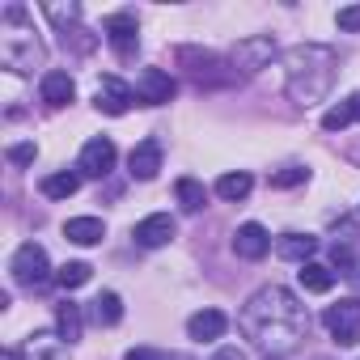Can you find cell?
I'll list each match as a JSON object with an SVG mask.
<instances>
[{
  "mask_svg": "<svg viewBox=\"0 0 360 360\" xmlns=\"http://www.w3.org/2000/svg\"><path fill=\"white\" fill-rule=\"evenodd\" d=\"M238 326H242V335H250L259 347H267L271 356H280V352H288L297 339H305L309 314H305V305H301L288 288L267 284V288H259V292L242 305Z\"/></svg>",
  "mask_w": 360,
  "mask_h": 360,
  "instance_id": "obj_1",
  "label": "cell"
},
{
  "mask_svg": "<svg viewBox=\"0 0 360 360\" xmlns=\"http://www.w3.org/2000/svg\"><path fill=\"white\" fill-rule=\"evenodd\" d=\"M339 77V56L318 43H301L284 51V89L297 106H318Z\"/></svg>",
  "mask_w": 360,
  "mask_h": 360,
  "instance_id": "obj_2",
  "label": "cell"
},
{
  "mask_svg": "<svg viewBox=\"0 0 360 360\" xmlns=\"http://www.w3.org/2000/svg\"><path fill=\"white\" fill-rule=\"evenodd\" d=\"M178 64H183L200 85H229L238 72L225 68V60L217 51H200V47H178Z\"/></svg>",
  "mask_w": 360,
  "mask_h": 360,
  "instance_id": "obj_3",
  "label": "cell"
},
{
  "mask_svg": "<svg viewBox=\"0 0 360 360\" xmlns=\"http://www.w3.org/2000/svg\"><path fill=\"white\" fill-rule=\"evenodd\" d=\"M276 60V43L271 39H263V34H250V39H238L233 43V51H229V64H233V72H242V77H255L259 68H267Z\"/></svg>",
  "mask_w": 360,
  "mask_h": 360,
  "instance_id": "obj_4",
  "label": "cell"
},
{
  "mask_svg": "<svg viewBox=\"0 0 360 360\" xmlns=\"http://www.w3.org/2000/svg\"><path fill=\"white\" fill-rule=\"evenodd\" d=\"M13 280L22 284V288H39V284H47V276H51V263H47V250L39 246V242H26V246H18V255H13Z\"/></svg>",
  "mask_w": 360,
  "mask_h": 360,
  "instance_id": "obj_5",
  "label": "cell"
},
{
  "mask_svg": "<svg viewBox=\"0 0 360 360\" xmlns=\"http://www.w3.org/2000/svg\"><path fill=\"white\" fill-rule=\"evenodd\" d=\"M322 322H326V330H330V339H335L339 347L360 343V301H339V305H330V309L322 314Z\"/></svg>",
  "mask_w": 360,
  "mask_h": 360,
  "instance_id": "obj_6",
  "label": "cell"
},
{
  "mask_svg": "<svg viewBox=\"0 0 360 360\" xmlns=\"http://www.w3.org/2000/svg\"><path fill=\"white\" fill-rule=\"evenodd\" d=\"M102 30H106V43L115 47V56H119V60H136V47H140L136 13H110Z\"/></svg>",
  "mask_w": 360,
  "mask_h": 360,
  "instance_id": "obj_7",
  "label": "cell"
},
{
  "mask_svg": "<svg viewBox=\"0 0 360 360\" xmlns=\"http://www.w3.org/2000/svg\"><path fill=\"white\" fill-rule=\"evenodd\" d=\"M169 98H174V77L165 68H144L136 77V102L140 106H161Z\"/></svg>",
  "mask_w": 360,
  "mask_h": 360,
  "instance_id": "obj_8",
  "label": "cell"
},
{
  "mask_svg": "<svg viewBox=\"0 0 360 360\" xmlns=\"http://www.w3.org/2000/svg\"><path fill=\"white\" fill-rule=\"evenodd\" d=\"M77 169H81L85 178H106V174L115 169V144H110L106 136H94V140L81 148V161H77Z\"/></svg>",
  "mask_w": 360,
  "mask_h": 360,
  "instance_id": "obj_9",
  "label": "cell"
},
{
  "mask_svg": "<svg viewBox=\"0 0 360 360\" xmlns=\"http://www.w3.org/2000/svg\"><path fill=\"white\" fill-rule=\"evenodd\" d=\"M174 233H178V225H174V217H169V212H153V217H144V221L131 229L136 246H144V250H157V246H165Z\"/></svg>",
  "mask_w": 360,
  "mask_h": 360,
  "instance_id": "obj_10",
  "label": "cell"
},
{
  "mask_svg": "<svg viewBox=\"0 0 360 360\" xmlns=\"http://www.w3.org/2000/svg\"><path fill=\"white\" fill-rule=\"evenodd\" d=\"M94 102H98V110H106V115H127V106L136 102V89H131V85H123L119 77H102V81H98Z\"/></svg>",
  "mask_w": 360,
  "mask_h": 360,
  "instance_id": "obj_11",
  "label": "cell"
},
{
  "mask_svg": "<svg viewBox=\"0 0 360 360\" xmlns=\"http://www.w3.org/2000/svg\"><path fill=\"white\" fill-rule=\"evenodd\" d=\"M267 250H271V238H267L263 225H255V221L238 225V233H233V255H238V259L255 263V259H263Z\"/></svg>",
  "mask_w": 360,
  "mask_h": 360,
  "instance_id": "obj_12",
  "label": "cell"
},
{
  "mask_svg": "<svg viewBox=\"0 0 360 360\" xmlns=\"http://www.w3.org/2000/svg\"><path fill=\"white\" fill-rule=\"evenodd\" d=\"M127 165H131V178H140V183H148V178H157V169H161V140H140L136 148H131V157H127Z\"/></svg>",
  "mask_w": 360,
  "mask_h": 360,
  "instance_id": "obj_13",
  "label": "cell"
},
{
  "mask_svg": "<svg viewBox=\"0 0 360 360\" xmlns=\"http://www.w3.org/2000/svg\"><path fill=\"white\" fill-rule=\"evenodd\" d=\"M22 360H68V352H64V339H60V335L34 330V335L22 343Z\"/></svg>",
  "mask_w": 360,
  "mask_h": 360,
  "instance_id": "obj_14",
  "label": "cell"
},
{
  "mask_svg": "<svg viewBox=\"0 0 360 360\" xmlns=\"http://www.w3.org/2000/svg\"><path fill=\"white\" fill-rule=\"evenodd\" d=\"M39 94H43V102H47V106H68V102L77 98V85H72V77H68V72L51 68V72H43Z\"/></svg>",
  "mask_w": 360,
  "mask_h": 360,
  "instance_id": "obj_15",
  "label": "cell"
},
{
  "mask_svg": "<svg viewBox=\"0 0 360 360\" xmlns=\"http://www.w3.org/2000/svg\"><path fill=\"white\" fill-rule=\"evenodd\" d=\"M225 330H229V318H225L221 309H200V314L187 322V335L200 339V343H212V339H221Z\"/></svg>",
  "mask_w": 360,
  "mask_h": 360,
  "instance_id": "obj_16",
  "label": "cell"
},
{
  "mask_svg": "<svg viewBox=\"0 0 360 360\" xmlns=\"http://www.w3.org/2000/svg\"><path fill=\"white\" fill-rule=\"evenodd\" d=\"M64 238L77 246H98L106 238V225L98 217H72V221H64Z\"/></svg>",
  "mask_w": 360,
  "mask_h": 360,
  "instance_id": "obj_17",
  "label": "cell"
},
{
  "mask_svg": "<svg viewBox=\"0 0 360 360\" xmlns=\"http://www.w3.org/2000/svg\"><path fill=\"white\" fill-rule=\"evenodd\" d=\"M297 280H301V288L305 292H330L335 288V271L326 267V263H301V271H297Z\"/></svg>",
  "mask_w": 360,
  "mask_h": 360,
  "instance_id": "obj_18",
  "label": "cell"
},
{
  "mask_svg": "<svg viewBox=\"0 0 360 360\" xmlns=\"http://www.w3.org/2000/svg\"><path fill=\"white\" fill-rule=\"evenodd\" d=\"M174 195H178V204H183V212H200L204 200H208V191H204L200 178H178V183H174Z\"/></svg>",
  "mask_w": 360,
  "mask_h": 360,
  "instance_id": "obj_19",
  "label": "cell"
},
{
  "mask_svg": "<svg viewBox=\"0 0 360 360\" xmlns=\"http://www.w3.org/2000/svg\"><path fill=\"white\" fill-rule=\"evenodd\" d=\"M276 250H280L284 259H292V263H309V255L318 250V238H309V233H288Z\"/></svg>",
  "mask_w": 360,
  "mask_h": 360,
  "instance_id": "obj_20",
  "label": "cell"
},
{
  "mask_svg": "<svg viewBox=\"0 0 360 360\" xmlns=\"http://www.w3.org/2000/svg\"><path fill=\"white\" fill-rule=\"evenodd\" d=\"M56 335H60V339H68V343H77V339H81V305L64 301V305L56 309Z\"/></svg>",
  "mask_w": 360,
  "mask_h": 360,
  "instance_id": "obj_21",
  "label": "cell"
},
{
  "mask_svg": "<svg viewBox=\"0 0 360 360\" xmlns=\"http://www.w3.org/2000/svg\"><path fill=\"white\" fill-rule=\"evenodd\" d=\"M77 187H81V174H47L43 178V195L47 200H68V195H77Z\"/></svg>",
  "mask_w": 360,
  "mask_h": 360,
  "instance_id": "obj_22",
  "label": "cell"
},
{
  "mask_svg": "<svg viewBox=\"0 0 360 360\" xmlns=\"http://www.w3.org/2000/svg\"><path fill=\"white\" fill-rule=\"evenodd\" d=\"M250 187H255V178H250L246 169H238V174H225L221 183H217V195L238 204V200H246V195H250Z\"/></svg>",
  "mask_w": 360,
  "mask_h": 360,
  "instance_id": "obj_23",
  "label": "cell"
},
{
  "mask_svg": "<svg viewBox=\"0 0 360 360\" xmlns=\"http://www.w3.org/2000/svg\"><path fill=\"white\" fill-rule=\"evenodd\" d=\"M94 318H98L102 326H115V322L123 318V301H119V292H98V301H94Z\"/></svg>",
  "mask_w": 360,
  "mask_h": 360,
  "instance_id": "obj_24",
  "label": "cell"
},
{
  "mask_svg": "<svg viewBox=\"0 0 360 360\" xmlns=\"http://www.w3.org/2000/svg\"><path fill=\"white\" fill-rule=\"evenodd\" d=\"M89 276H94L89 263H64V267L56 271V284H60V288H81V284H89Z\"/></svg>",
  "mask_w": 360,
  "mask_h": 360,
  "instance_id": "obj_25",
  "label": "cell"
},
{
  "mask_svg": "<svg viewBox=\"0 0 360 360\" xmlns=\"http://www.w3.org/2000/svg\"><path fill=\"white\" fill-rule=\"evenodd\" d=\"M297 183H305V169L301 165H288V169L271 174V187H297Z\"/></svg>",
  "mask_w": 360,
  "mask_h": 360,
  "instance_id": "obj_26",
  "label": "cell"
},
{
  "mask_svg": "<svg viewBox=\"0 0 360 360\" xmlns=\"http://www.w3.org/2000/svg\"><path fill=\"white\" fill-rule=\"evenodd\" d=\"M335 22H339V30H360V5L339 9V13H335Z\"/></svg>",
  "mask_w": 360,
  "mask_h": 360,
  "instance_id": "obj_27",
  "label": "cell"
},
{
  "mask_svg": "<svg viewBox=\"0 0 360 360\" xmlns=\"http://www.w3.org/2000/svg\"><path fill=\"white\" fill-rule=\"evenodd\" d=\"M34 153H39L34 144H13V148H9V161H18V165H26V161H34Z\"/></svg>",
  "mask_w": 360,
  "mask_h": 360,
  "instance_id": "obj_28",
  "label": "cell"
},
{
  "mask_svg": "<svg viewBox=\"0 0 360 360\" xmlns=\"http://www.w3.org/2000/svg\"><path fill=\"white\" fill-rule=\"evenodd\" d=\"M123 360H169L165 352H157V347H131Z\"/></svg>",
  "mask_w": 360,
  "mask_h": 360,
  "instance_id": "obj_29",
  "label": "cell"
},
{
  "mask_svg": "<svg viewBox=\"0 0 360 360\" xmlns=\"http://www.w3.org/2000/svg\"><path fill=\"white\" fill-rule=\"evenodd\" d=\"M212 360H246V352H242V347H221Z\"/></svg>",
  "mask_w": 360,
  "mask_h": 360,
  "instance_id": "obj_30",
  "label": "cell"
},
{
  "mask_svg": "<svg viewBox=\"0 0 360 360\" xmlns=\"http://www.w3.org/2000/svg\"><path fill=\"white\" fill-rule=\"evenodd\" d=\"M347 110H352V123H356V119H360V94H356V98H347Z\"/></svg>",
  "mask_w": 360,
  "mask_h": 360,
  "instance_id": "obj_31",
  "label": "cell"
},
{
  "mask_svg": "<svg viewBox=\"0 0 360 360\" xmlns=\"http://www.w3.org/2000/svg\"><path fill=\"white\" fill-rule=\"evenodd\" d=\"M352 280H356V288H360V276H356V271H352Z\"/></svg>",
  "mask_w": 360,
  "mask_h": 360,
  "instance_id": "obj_32",
  "label": "cell"
},
{
  "mask_svg": "<svg viewBox=\"0 0 360 360\" xmlns=\"http://www.w3.org/2000/svg\"><path fill=\"white\" fill-rule=\"evenodd\" d=\"M267 360H280V356H267Z\"/></svg>",
  "mask_w": 360,
  "mask_h": 360,
  "instance_id": "obj_33",
  "label": "cell"
}]
</instances>
